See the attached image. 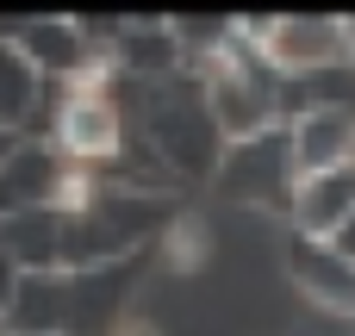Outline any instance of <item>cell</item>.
<instances>
[{
  "instance_id": "cell-9",
  "label": "cell",
  "mask_w": 355,
  "mask_h": 336,
  "mask_svg": "<svg viewBox=\"0 0 355 336\" xmlns=\"http://www.w3.org/2000/svg\"><path fill=\"white\" fill-rule=\"evenodd\" d=\"M337 37H343V62L355 69V12H337Z\"/></svg>"
},
{
  "instance_id": "cell-8",
  "label": "cell",
  "mask_w": 355,
  "mask_h": 336,
  "mask_svg": "<svg viewBox=\"0 0 355 336\" xmlns=\"http://www.w3.org/2000/svg\"><path fill=\"white\" fill-rule=\"evenodd\" d=\"M31 94H37V69H31L25 56L0 50V118H25Z\"/></svg>"
},
{
  "instance_id": "cell-4",
  "label": "cell",
  "mask_w": 355,
  "mask_h": 336,
  "mask_svg": "<svg viewBox=\"0 0 355 336\" xmlns=\"http://www.w3.org/2000/svg\"><path fill=\"white\" fill-rule=\"evenodd\" d=\"M287 212H293V237L331 243V237L355 218V162H343V168H318V175H300L293 193H287Z\"/></svg>"
},
{
  "instance_id": "cell-2",
  "label": "cell",
  "mask_w": 355,
  "mask_h": 336,
  "mask_svg": "<svg viewBox=\"0 0 355 336\" xmlns=\"http://www.w3.org/2000/svg\"><path fill=\"white\" fill-rule=\"evenodd\" d=\"M262 56V69L275 81H300V75H324L343 62V37L331 12H275L268 31L250 44Z\"/></svg>"
},
{
  "instance_id": "cell-6",
  "label": "cell",
  "mask_w": 355,
  "mask_h": 336,
  "mask_svg": "<svg viewBox=\"0 0 355 336\" xmlns=\"http://www.w3.org/2000/svg\"><path fill=\"white\" fill-rule=\"evenodd\" d=\"M287 156H293V181H300V175H318V168L355 162V106L300 112V118L287 125Z\"/></svg>"
},
{
  "instance_id": "cell-5",
  "label": "cell",
  "mask_w": 355,
  "mask_h": 336,
  "mask_svg": "<svg viewBox=\"0 0 355 336\" xmlns=\"http://www.w3.org/2000/svg\"><path fill=\"white\" fill-rule=\"evenodd\" d=\"M56 143L75 162H100V156H112L125 143V118L100 87H69V100L56 112Z\"/></svg>"
},
{
  "instance_id": "cell-3",
  "label": "cell",
  "mask_w": 355,
  "mask_h": 336,
  "mask_svg": "<svg viewBox=\"0 0 355 336\" xmlns=\"http://www.w3.org/2000/svg\"><path fill=\"white\" fill-rule=\"evenodd\" d=\"M218 193L243 200V206H287L293 193V156H287V131H262L243 143H225L218 156Z\"/></svg>"
},
{
  "instance_id": "cell-7",
  "label": "cell",
  "mask_w": 355,
  "mask_h": 336,
  "mask_svg": "<svg viewBox=\"0 0 355 336\" xmlns=\"http://www.w3.org/2000/svg\"><path fill=\"white\" fill-rule=\"evenodd\" d=\"M293 274H300V287H306L324 312L355 318V262H349V256H337L331 243L293 237Z\"/></svg>"
},
{
  "instance_id": "cell-10",
  "label": "cell",
  "mask_w": 355,
  "mask_h": 336,
  "mask_svg": "<svg viewBox=\"0 0 355 336\" xmlns=\"http://www.w3.org/2000/svg\"><path fill=\"white\" fill-rule=\"evenodd\" d=\"M331 249H337V256H349V262H355V218L343 224V231H337V237H331Z\"/></svg>"
},
{
  "instance_id": "cell-1",
  "label": "cell",
  "mask_w": 355,
  "mask_h": 336,
  "mask_svg": "<svg viewBox=\"0 0 355 336\" xmlns=\"http://www.w3.org/2000/svg\"><path fill=\"white\" fill-rule=\"evenodd\" d=\"M200 100H206V118H212V131L225 143L275 131V75L262 69V56L250 44H231V50L212 56Z\"/></svg>"
}]
</instances>
